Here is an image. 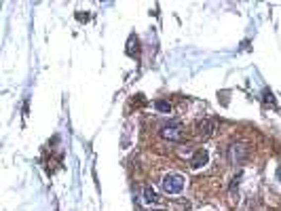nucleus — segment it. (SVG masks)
<instances>
[{
    "label": "nucleus",
    "instance_id": "f257e3e1",
    "mask_svg": "<svg viewBox=\"0 0 281 211\" xmlns=\"http://www.w3.org/2000/svg\"><path fill=\"white\" fill-rule=\"evenodd\" d=\"M161 188L165 194H178L184 188V177L180 173H167L161 182Z\"/></svg>",
    "mask_w": 281,
    "mask_h": 211
},
{
    "label": "nucleus",
    "instance_id": "f03ea898",
    "mask_svg": "<svg viewBox=\"0 0 281 211\" xmlns=\"http://www.w3.org/2000/svg\"><path fill=\"white\" fill-rule=\"evenodd\" d=\"M161 135L165 139H171V142H178V139H182V125L180 123L165 125V127L161 129Z\"/></svg>",
    "mask_w": 281,
    "mask_h": 211
},
{
    "label": "nucleus",
    "instance_id": "7ed1b4c3",
    "mask_svg": "<svg viewBox=\"0 0 281 211\" xmlns=\"http://www.w3.org/2000/svg\"><path fill=\"white\" fill-rule=\"evenodd\" d=\"M194 131H197V137H203V139H207V137H212V135H214V131H216V125H214V121H209V119H203V121H199L197 125H194Z\"/></svg>",
    "mask_w": 281,
    "mask_h": 211
},
{
    "label": "nucleus",
    "instance_id": "20e7f679",
    "mask_svg": "<svg viewBox=\"0 0 281 211\" xmlns=\"http://www.w3.org/2000/svg\"><path fill=\"white\" fill-rule=\"evenodd\" d=\"M229 156H231V163H241L245 159V146L241 144H233L229 148Z\"/></svg>",
    "mask_w": 281,
    "mask_h": 211
},
{
    "label": "nucleus",
    "instance_id": "39448f33",
    "mask_svg": "<svg viewBox=\"0 0 281 211\" xmlns=\"http://www.w3.org/2000/svg\"><path fill=\"white\" fill-rule=\"evenodd\" d=\"M207 163V152L205 150H197L192 154V159H190V165H192V169H199V167H203Z\"/></svg>",
    "mask_w": 281,
    "mask_h": 211
},
{
    "label": "nucleus",
    "instance_id": "423d86ee",
    "mask_svg": "<svg viewBox=\"0 0 281 211\" xmlns=\"http://www.w3.org/2000/svg\"><path fill=\"white\" fill-rule=\"evenodd\" d=\"M142 194H144V201H146V203H157V201H159V197H157V192H154L152 186H144Z\"/></svg>",
    "mask_w": 281,
    "mask_h": 211
},
{
    "label": "nucleus",
    "instance_id": "0eeeda50",
    "mask_svg": "<svg viewBox=\"0 0 281 211\" xmlns=\"http://www.w3.org/2000/svg\"><path fill=\"white\" fill-rule=\"evenodd\" d=\"M154 108H157L159 112H163V114H169L171 112V104H169L167 99H157V101H154Z\"/></svg>",
    "mask_w": 281,
    "mask_h": 211
},
{
    "label": "nucleus",
    "instance_id": "6e6552de",
    "mask_svg": "<svg viewBox=\"0 0 281 211\" xmlns=\"http://www.w3.org/2000/svg\"><path fill=\"white\" fill-rule=\"evenodd\" d=\"M277 175H279V182H281V167H279V171H277Z\"/></svg>",
    "mask_w": 281,
    "mask_h": 211
},
{
    "label": "nucleus",
    "instance_id": "1a4fd4ad",
    "mask_svg": "<svg viewBox=\"0 0 281 211\" xmlns=\"http://www.w3.org/2000/svg\"><path fill=\"white\" fill-rule=\"evenodd\" d=\"M152 211H163V209H152Z\"/></svg>",
    "mask_w": 281,
    "mask_h": 211
}]
</instances>
